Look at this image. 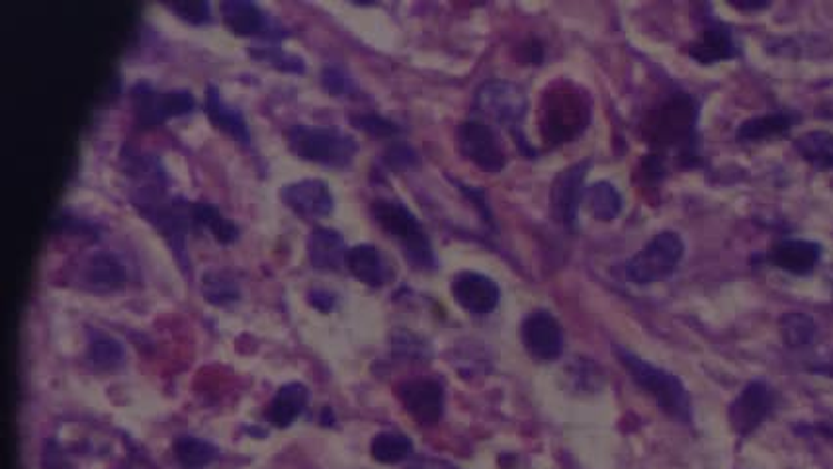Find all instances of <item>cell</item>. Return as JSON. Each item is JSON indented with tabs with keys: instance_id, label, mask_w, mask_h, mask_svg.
Returning a JSON list of instances; mask_svg holds the SVG:
<instances>
[{
	"instance_id": "1",
	"label": "cell",
	"mask_w": 833,
	"mask_h": 469,
	"mask_svg": "<svg viewBox=\"0 0 833 469\" xmlns=\"http://www.w3.org/2000/svg\"><path fill=\"white\" fill-rule=\"evenodd\" d=\"M164 186L167 184L136 186L131 192V204L138 207L139 214L143 215L149 223L155 225L157 231L171 245L172 253L177 256L182 271H189L187 237H189L190 225L194 223L192 202H187L180 196L169 198Z\"/></svg>"
},
{
	"instance_id": "2",
	"label": "cell",
	"mask_w": 833,
	"mask_h": 469,
	"mask_svg": "<svg viewBox=\"0 0 833 469\" xmlns=\"http://www.w3.org/2000/svg\"><path fill=\"white\" fill-rule=\"evenodd\" d=\"M614 353L622 366L629 370L630 378L634 379L636 386L642 387L648 396L654 397L655 404L660 405L665 415H670L671 419L679 422H691V397L675 374L645 363L621 346H616Z\"/></svg>"
},
{
	"instance_id": "3",
	"label": "cell",
	"mask_w": 833,
	"mask_h": 469,
	"mask_svg": "<svg viewBox=\"0 0 833 469\" xmlns=\"http://www.w3.org/2000/svg\"><path fill=\"white\" fill-rule=\"evenodd\" d=\"M372 215L378 225L400 243L401 251L408 256L409 263L421 271H433L436 268L433 245L426 237L423 225L419 223L415 215L411 214L405 204L398 200H374L372 202Z\"/></svg>"
},
{
	"instance_id": "4",
	"label": "cell",
	"mask_w": 833,
	"mask_h": 469,
	"mask_svg": "<svg viewBox=\"0 0 833 469\" xmlns=\"http://www.w3.org/2000/svg\"><path fill=\"white\" fill-rule=\"evenodd\" d=\"M589 118L588 96L573 84H554L542 99V135L552 145L575 140L588 128Z\"/></svg>"
},
{
	"instance_id": "5",
	"label": "cell",
	"mask_w": 833,
	"mask_h": 469,
	"mask_svg": "<svg viewBox=\"0 0 833 469\" xmlns=\"http://www.w3.org/2000/svg\"><path fill=\"white\" fill-rule=\"evenodd\" d=\"M287 135L295 155L321 165L347 166L359 151L357 140L337 128L292 125Z\"/></svg>"
},
{
	"instance_id": "6",
	"label": "cell",
	"mask_w": 833,
	"mask_h": 469,
	"mask_svg": "<svg viewBox=\"0 0 833 469\" xmlns=\"http://www.w3.org/2000/svg\"><path fill=\"white\" fill-rule=\"evenodd\" d=\"M685 255V245L673 231H662L638 255L626 263V276L634 284L648 286L671 276Z\"/></svg>"
},
{
	"instance_id": "7",
	"label": "cell",
	"mask_w": 833,
	"mask_h": 469,
	"mask_svg": "<svg viewBox=\"0 0 833 469\" xmlns=\"http://www.w3.org/2000/svg\"><path fill=\"white\" fill-rule=\"evenodd\" d=\"M130 100L136 122L141 128L163 124L167 118L187 114L197 106V99L189 89L157 91L148 81H138L131 86Z\"/></svg>"
},
{
	"instance_id": "8",
	"label": "cell",
	"mask_w": 833,
	"mask_h": 469,
	"mask_svg": "<svg viewBox=\"0 0 833 469\" xmlns=\"http://www.w3.org/2000/svg\"><path fill=\"white\" fill-rule=\"evenodd\" d=\"M696 106L693 99L683 92L673 94L655 112L652 122V140L663 147H685L693 143Z\"/></svg>"
},
{
	"instance_id": "9",
	"label": "cell",
	"mask_w": 833,
	"mask_h": 469,
	"mask_svg": "<svg viewBox=\"0 0 833 469\" xmlns=\"http://www.w3.org/2000/svg\"><path fill=\"white\" fill-rule=\"evenodd\" d=\"M475 106L485 118H490L491 122L515 128L529 110V100L519 84L490 81L478 91Z\"/></svg>"
},
{
	"instance_id": "10",
	"label": "cell",
	"mask_w": 833,
	"mask_h": 469,
	"mask_svg": "<svg viewBox=\"0 0 833 469\" xmlns=\"http://www.w3.org/2000/svg\"><path fill=\"white\" fill-rule=\"evenodd\" d=\"M458 149L460 153L483 171L499 173L505 166V153L499 145L495 133L490 125L470 120L458 128Z\"/></svg>"
},
{
	"instance_id": "11",
	"label": "cell",
	"mask_w": 833,
	"mask_h": 469,
	"mask_svg": "<svg viewBox=\"0 0 833 469\" xmlns=\"http://www.w3.org/2000/svg\"><path fill=\"white\" fill-rule=\"evenodd\" d=\"M589 161H581L575 165L568 166L562 173L555 176L552 190H550V210L552 215L558 223H562L565 227L573 230L575 223H578V212H580V204L583 202L585 196V190H583V181H585V174H588Z\"/></svg>"
},
{
	"instance_id": "12",
	"label": "cell",
	"mask_w": 833,
	"mask_h": 469,
	"mask_svg": "<svg viewBox=\"0 0 833 469\" xmlns=\"http://www.w3.org/2000/svg\"><path fill=\"white\" fill-rule=\"evenodd\" d=\"M521 337L524 348L542 363L558 360L564 353V330L552 313H531L523 322Z\"/></svg>"
},
{
	"instance_id": "13",
	"label": "cell",
	"mask_w": 833,
	"mask_h": 469,
	"mask_svg": "<svg viewBox=\"0 0 833 469\" xmlns=\"http://www.w3.org/2000/svg\"><path fill=\"white\" fill-rule=\"evenodd\" d=\"M775 405V396L765 381H752L730 405V422L740 437L752 435L767 419Z\"/></svg>"
},
{
	"instance_id": "14",
	"label": "cell",
	"mask_w": 833,
	"mask_h": 469,
	"mask_svg": "<svg viewBox=\"0 0 833 469\" xmlns=\"http://www.w3.org/2000/svg\"><path fill=\"white\" fill-rule=\"evenodd\" d=\"M405 411L423 427H433L444 411V389L434 379H411L398 389Z\"/></svg>"
},
{
	"instance_id": "15",
	"label": "cell",
	"mask_w": 833,
	"mask_h": 469,
	"mask_svg": "<svg viewBox=\"0 0 833 469\" xmlns=\"http://www.w3.org/2000/svg\"><path fill=\"white\" fill-rule=\"evenodd\" d=\"M221 14H223L225 24L241 35L262 33L269 42H274V40H280V38L287 35L280 24L274 22L259 4H254L251 0H225V2H221Z\"/></svg>"
},
{
	"instance_id": "16",
	"label": "cell",
	"mask_w": 833,
	"mask_h": 469,
	"mask_svg": "<svg viewBox=\"0 0 833 469\" xmlns=\"http://www.w3.org/2000/svg\"><path fill=\"white\" fill-rule=\"evenodd\" d=\"M452 294L462 309L474 315L493 312L501 297L498 284L478 272H460L452 282Z\"/></svg>"
},
{
	"instance_id": "17",
	"label": "cell",
	"mask_w": 833,
	"mask_h": 469,
	"mask_svg": "<svg viewBox=\"0 0 833 469\" xmlns=\"http://www.w3.org/2000/svg\"><path fill=\"white\" fill-rule=\"evenodd\" d=\"M282 198L290 210L303 217H323L333 210V196L328 182L319 179H303L290 182L282 188Z\"/></svg>"
},
{
	"instance_id": "18",
	"label": "cell",
	"mask_w": 833,
	"mask_h": 469,
	"mask_svg": "<svg viewBox=\"0 0 833 469\" xmlns=\"http://www.w3.org/2000/svg\"><path fill=\"white\" fill-rule=\"evenodd\" d=\"M822 256V247L812 243V241L786 239L776 243L775 247L769 253V261L775 264L776 268L784 272H791L796 276H806L814 272Z\"/></svg>"
},
{
	"instance_id": "19",
	"label": "cell",
	"mask_w": 833,
	"mask_h": 469,
	"mask_svg": "<svg viewBox=\"0 0 833 469\" xmlns=\"http://www.w3.org/2000/svg\"><path fill=\"white\" fill-rule=\"evenodd\" d=\"M349 248L343 235L331 227H315L308 241V256L318 271H339L347 263Z\"/></svg>"
},
{
	"instance_id": "20",
	"label": "cell",
	"mask_w": 833,
	"mask_h": 469,
	"mask_svg": "<svg viewBox=\"0 0 833 469\" xmlns=\"http://www.w3.org/2000/svg\"><path fill=\"white\" fill-rule=\"evenodd\" d=\"M205 114L210 115L213 124L231 133L235 140L249 145L251 133L247 125L245 115L239 108L231 106L229 102L221 99L220 91L215 84H205Z\"/></svg>"
},
{
	"instance_id": "21",
	"label": "cell",
	"mask_w": 833,
	"mask_h": 469,
	"mask_svg": "<svg viewBox=\"0 0 833 469\" xmlns=\"http://www.w3.org/2000/svg\"><path fill=\"white\" fill-rule=\"evenodd\" d=\"M308 401H310L308 387L298 384V381L287 384V386L278 389L277 396L270 401L269 409H267V419L274 427H290L305 411Z\"/></svg>"
},
{
	"instance_id": "22",
	"label": "cell",
	"mask_w": 833,
	"mask_h": 469,
	"mask_svg": "<svg viewBox=\"0 0 833 469\" xmlns=\"http://www.w3.org/2000/svg\"><path fill=\"white\" fill-rule=\"evenodd\" d=\"M689 55L703 65H711L716 61L735 58L737 48L726 26L714 24L709 26L703 35L689 48Z\"/></svg>"
},
{
	"instance_id": "23",
	"label": "cell",
	"mask_w": 833,
	"mask_h": 469,
	"mask_svg": "<svg viewBox=\"0 0 833 469\" xmlns=\"http://www.w3.org/2000/svg\"><path fill=\"white\" fill-rule=\"evenodd\" d=\"M84 286L94 292H112L122 288L126 282V271L122 263L110 253H97L90 256L82 268Z\"/></svg>"
},
{
	"instance_id": "24",
	"label": "cell",
	"mask_w": 833,
	"mask_h": 469,
	"mask_svg": "<svg viewBox=\"0 0 833 469\" xmlns=\"http://www.w3.org/2000/svg\"><path fill=\"white\" fill-rule=\"evenodd\" d=\"M344 266L351 271L354 278H359L367 286H374L377 288V286L384 284V263H382V256H380L374 245L362 243V245L349 248Z\"/></svg>"
},
{
	"instance_id": "25",
	"label": "cell",
	"mask_w": 833,
	"mask_h": 469,
	"mask_svg": "<svg viewBox=\"0 0 833 469\" xmlns=\"http://www.w3.org/2000/svg\"><path fill=\"white\" fill-rule=\"evenodd\" d=\"M794 147L799 155L817 169V171H832L833 169V133L809 132L801 135Z\"/></svg>"
},
{
	"instance_id": "26",
	"label": "cell",
	"mask_w": 833,
	"mask_h": 469,
	"mask_svg": "<svg viewBox=\"0 0 833 469\" xmlns=\"http://www.w3.org/2000/svg\"><path fill=\"white\" fill-rule=\"evenodd\" d=\"M192 217H194L197 225H202L205 230H210L213 237L223 243V245L233 243L239 237L238 225L221 214L220 210L210 204V202H204V200L194 202L192 204Z\"/></svg>"
},
{
	"instance_id": "27",
	"label": "cell",
	"mask_w": 833,
	"mask_h": 469,
	"mask_svg": "<svg viewBox=\"0 0 833 469\" xmlns=\"http://www.w3.org/2000/svg\"><path fill=\"white\" fill-rule=\"evenodd\" d=\"M583 202L588 204L589 212L595 215L599 222H611L616 215L621 214V194L609 182H595L593 186H589L585 190Z\"/></svg>"
},
{
	"instance_id": "28",
	"label": "cell",
	"mask_w": 833,
	"mask_h": 469,
	"mask_svg": "<svg viewBox=\"0 0 833 469\" xmlns=\"http://www.w3.org/2000/svg\"><path fill=\"white\" fill-rule=\"evenodd\" d=\"M779 327H781L784 345L794 350L809 348L816 338V323L806 313H784Z\"/></svg>"
},
{
	"instance_id": "29",
	"label": "cell",
	"mask_w": 833,
	"mask_h": 469,
	"mask_svg": "<svg viewBox=\"0 0 833 469\" xmlns=\"http://www.w3.org/2000/svg\"><path fill=\"white\" fill-rule=\"evenodd\" d=\"M793 115L791 114H769L752 118L737 130V140L740 141H761L783 135L793 128Z\"/></svg>"
},
{
	"instance_id": "30",
	"label": "cell",
	"mask_w": 833,
	"mask_h": 469,
	"mask_svg": "<svg viewBox=\"0 0 833 469\" xmlns=\"http://www.w3.org/2000/svg\"><path fill=\"white\" fill-rule=\"evenodd\" d=\"M174 458L187 469H202L218 458V448L197 437H179L174 440Z\"/></svg>"
},
{
	"instance_id": "31",
	"label": "cell",
	"mask_w": 833,
	"mask_h": 469,
	"mask_svg": "<svg viewBox=\"0 0 833 469\" xmlns=\"http://www.w3.org/2000/svg\"><path fill=\"white\" fill-rule=\"evenodd\" d=\"M370 452L380 463H400L413 452V445L401 432H380L372 440Z\"/></svg>"
},
{
	"instance_id": "32",
	"label": "cell",
	"mask_w": 833,
	"mask_h": 469,
	"mask_svg": "<svg viewBox=\"0 0 833 469\" xmlns=\"http://www.w3.org/2000/svg\"><path fill=\"white\" fill-rule=\"evenodd\" d=\"M202 292L210 304L228 305L239 299V282L231 272L215 271L204 274Z\"/></svg>"
},
{
	"instance_id": "33",
	"label": "cell",
	"mask_w": 833,
	"mask_h": 469,
	"mask_svg": "<svg viewBox=\"0 0 833 469\" xmlns=\"http://www.w3.org/2000/svg\"><path fill=\"white\" fill-rule=\"evenodd\" d=\"M89 360L99 370H112V368L122 364L123 346L118 340H114V338L102 335V333H92L89 346Z\"/></svg>"
},
{
	"instance_id": "34",
	"label": "cell",
	"mask_w": 833,
	"mask_h": 469,
	"mask_svg": "<svg viewBox=\"0 0 833 469\" xmlns=\"http://www.w3.org/2000/svg\"><path fill=\"white\" fill-rule=\"evenodd\" d=\"M251 53L254 58L264 59L270 61L272 65H277L282 71H295V73H302L303 61L300 58H295L292 53L280 50L277 43H259V45H251Z\"/></svg>"
},
{
	"instance_id": "35",
	"label": "cell",
	"mask_w": 833,
	"mask_h": 469,
	"mask_svg": "<svg viewBox=\"0 0 833 469\" xmlns=\"http://www.w3.org/2000/svg\"><path fill=\"white\" fill-rule=\"evenodd\" d=\"M352 124L364 130V132L372 133L377 137H392L395 133H400V128L385 120L382 115L378 114H357L351 118Z\"/></svg>"
},
{
	"instance_id": "36",
	"label": "cell",
	"mask_w": 833,
	"mask_h": 469,
	"mask_svg": "<svg viewBox=\"0 0 833 469\" xmlns=\"http://www.w3.org/2000/svg\"><path fill=\"white\" fill-rule=\"evenodd\" d=\"M171 9L194 24L210 20V4L205 0H180V2H172Z\"/></svg>"
},
{
	"instance_id": "37",
	"label": "cell",
	"mask_w": 833,
	"mask_h": 469,
	"mask_svg": "<svg viewBox=\"0 0 833 469\" xmlns=\"http://www.w3.org/2000/svg\"><path fill=\"white\" fill-rule=\"evenodd\" d=\"M321 83H323V86H325L331 94H335V96H341V94H344V92L351 89L349 77L344 74L343 69H339V67L335 65H328L321 71Z\"/></svg>"
},
{
	"instance_id": "38",
	"label": "cell",
	"mask_w": 833,
	"mask_h": 469,
	"mask_svg": "<svg viewBox=\"0 0 833 469\" xmlns=\"http://www.w3.org/2000/svg\"><path fill=\"white\" fill-rule=\"evenodd\" d=\"M385 161H388L393 169L413 165L416 161L415 151L409 147V145H405V143H393L392 147L385 151Z\"/></svg>"
},
{
	"instance_id": "39",
	"label": "cell",
	"mask_w": 833,
	"mask_h": 469,
	"mask_svg": "<svg viewBox=\"0 0 833 469\" xmlns=\"http://www.w3.org/2000/svg\"><path fill=\"white\" fill-rule=\"evenodd\" d=\"M408 469H460L449 461L431 460V458H419L409 463Z\"/></svg>"
},
{
	"instance_id": "40",
	"label": "cell",
	"mask_w": 833,
	"mask_h": 469,
	"mask_svg": "<svg viewBox=\"0 0 833 469\" xmlns=\"http://www.w3.org/2000/svg\"><path fill=\"white\" fill-rule=\"evenodd\" d=\"M311 304L315 305L321 312H329L333 305H335V296H331L329 292H311L310 294Z\"/></svg>"
}]
</instances>
